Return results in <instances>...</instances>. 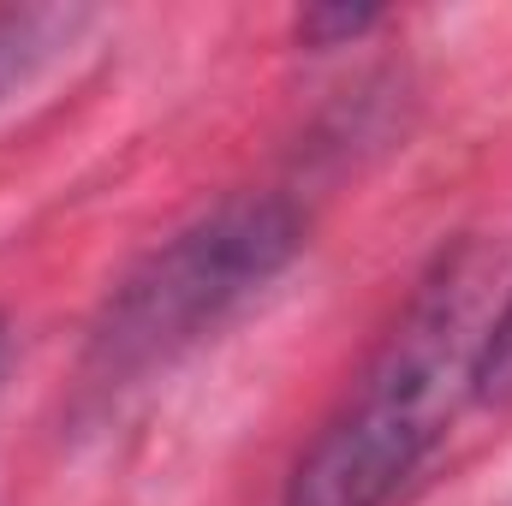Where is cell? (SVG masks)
I'll use <instances>...</instances> for the list:
<instances>
[{
	"instance_id": "6da1fadb",
	"label": "cell",
	"mask_w": 512,
	"mask_h": 506,
	"mask_svg": "<svg viewBox=\"0 0 512 506\" xmlns=\"http://www.w3.org/2000/svg\"><path fill=\"white\" fill-rule=\"evenodd\" d=\"M465 304L471 292L459 268H441V280L411 304L346 411L298 459L286 506H382L417 471L453 411V393L471 387V358L483 334H465Z\"/></svg>"
},
{
	"instance_id": "7a4b0ae2",
	"label": "cell",
	"mask_w": 512,
	"mask_h": 506,
	"mask_svg": "<svg viewBox=\"0 0 512 506\" xmlns=\"http://www.w3.org/2000/svg\"><path fill=\"white\" fill-rule=\"evenodd\" d=\"M298 251V215L280 197H233L215 215L143 256L108 298L84 370L102 387L149 376L203 334H215L251 292H262Z\"/></svg>"
},
{
	"instance_id": "3957f363",
	"label": "cell",
	"mask_w": 512,
	"mask_h": 506,
	"mask_svg": "<svg viewBox=\"0 0 512 506\" xmlns=\"http://www.w3.org/2000/svg\"><path fill=\"white\" fill-rule=\"evenodd\" d=\"M78 24H84V12H60V6L0 12V102H6V90H18L54 48H66Z\"/></svg>"
},
{
	"instance_id": "277c9868",
	"label": "cell",
	"mask_w": 512,
	"mask_h": 506,
	"mask_svg": "<svg viewBox=\"0 0 512 506\" xmlns=\"http://www.w3.org/2000/svg\"><path fill=\"white\" fill-rule=\"evenodd\" d=\"M471 393L477 399H507L512 393V292L501 304V316L483 328L477 358H471Z\"/></svg>"
},
{
	"instance_id": "5b68a950",
	"label": "cell",
	"mask_w": 512,
	"mask_h": 506,
	"mask_svg": "<svg viewBox=\"0 0 512 506\" xmlns=\"http://www.w3.org/2000/svg\"><path fill=\"white\" fill-rule=\"evenodd\" d=\"M370 24H376V12H364V6H358V12H352V6H334V12H322V6H316V12H304V18H298V36L328 48V42H340V36H358V30H370Z\"/></svg>"
},
{
	"instance_id": "8992f818",
	"label": "cell",
	"mask_w": 512,
	"mask_h": 506,
	"mask_svg": "<svg viewBox=\"0 0 512 506\" xmlns=\"http://www.w3.org/2000/svg\"><path fill=\"white\" fill-rule=\"evenodd\" d=\"M0 346H6V334H0Z\"/></svg>"
}]
</instances>
